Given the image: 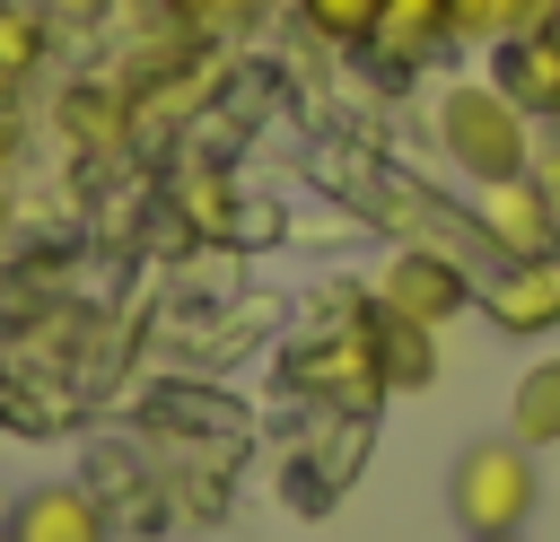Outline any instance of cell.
I'll return each mask as SVG.
<instances>
[{
  "label": "cell",
  "instance_id": "1",
  "mask_svg": "<svg viewBox=\"0 0 560 542\" xmlns=\"http://www.w3.org/2000/svg\"><path fill=\"white\" fill-rule=\"evenodd\" d=\"M438 140H446V157H455L472 184H490V175H525V166H534V114H525L499 79H464V87H446V105H438Z\"/></svg>",
  "mask_w": 560,
  "mask_h": 542
},
{
  "label": "cell",
  "instance_id": "2",
  "mask_svg": "<svg viewBox=\"0 0 560 542\" xmlns=\"http://www.w3.org/2000/svg\"><path fill=\"white\" fill-rule=\"evenodd\" d=\"M525 455H534L525 437H499V446H464L455 455L446 498H455V525L464 533H516L534 516V463Z\"/></svg>",
  "mask_w": 560,
  "mask_h": 542
},
{
  "label": "cell",
  "instance_id": "3",
  "mask_svg": "<svg viewBox=\"0 0 560 542\" xmlns=\"http://www.w3.org/2000/svg\"><path fill=\"white\" fill-rule=\"evenodd\" d=\"M472 227H481V245H490V254H508V262H525V254H551V245H560V227H551V201H542L534 166H525V175H490V184H481V201H472Z\"/></svg>",
  "mask_w": 560,
  "mask_h": 542
},
{
  "label": "cell",
  "instance_id": "4",
  "mask_svg": "<svg viewBox=\"0 0 560 542\" xmlns=\"http://www.w3.org/2000/svg\"><path fill=\"white\" fill-rule=\"evenodd\" d=\"M376 297H385V315H402V323H446V315L472 297V280L455 271V254L411 245V254H394V262H385Z\"/></svg>",
  "mask_w": 560,
  "mask_h": 542
},
{
  "label": "cell",
  "instance_id": "5",
  "mask_svg": "<svg viewBox=\"0 0 560 542\" xmlns=\"http://www.w3.org/2000/svg\"><path fill=\"white\" fill-rule=\"evenodd\" d=\"M481 306H490L499 332H551V323H560V245L508 262V271L481 288Z\"/></svg>",
  "mask_w": 560,
  "mask_h": 542
},
{
  "label": "cell",
  "instance_id": "6",
  "mask_svg": "<svg viewBox=\"0 0 560 542\" xmlns=\"http://www.w3.org/2000/svg\"><path fill=\"white\" fill-rule=\"evenodd\" d=\"M499 87H508L525 114H551V105H560V44H551L542 26L499 35Z\"/></svg>",
  "mask_w": 560,
  "mask_h": 542
},
{
  "label": "cell",
  "instance_id": "7",
  "mask_svg": "<svg viewBox=\"0 0 560 542\" xmlns=\"http://www.w3.org/2000/svg\"><path fill=\"white\" fill-rule=\"evenodd\" d=\"M385 61H420V52H438V44H455V26H446V0H385V17H376V35H368Z\"/></svg>",
  "mask_w": 560,
  "mask_h": 542
},
{
  "label": "cell",
  "instance_id": "8",
  "mask_svg": "<svg viewBox=\"0 0 560 542\" xmlns=\"http://www.w3.org/2000/svg\"><path fill=\"white\" fill-rule=\"evenodd\" d=\"M9 542H105V516L79 498V490H35L18 507V533Z\"/></svg>",
  "mask_w": 560,
  "mask_h": 542
},
{
  "label": "cell",
  "instance_id": "9",
  "mask_svg": "<svg viewBox=\"0 0 560 542\" xmlns=\"http://www.w3.org/2000/svg\"><path fill=\"white\" fill-rule=\"evenodd\" d=\"M516 437L525 446H560V358L525 367V385H516Z\"/></svg>",
  "mask_w": 560,
  "mask_h": 542
},
{
  "label": "cell",
  "instance_id": "10",
  "mask_svg": "<svg viewBox=\"0 0 560 542\" xmlns=\"http://www.w3.org/2000/svg\"><path fill=\"white\" fill-rule=\"evenodd\" d=\"M44 44H52V26H44V9L35 0H0V70L26 87L35 79V61H44Z\"/></svg>",
  "mask_w": 560,
  "mask_h": 542
},
{
  "label": "cell",
  "instance_id": "11",
  "mask_svg": "<svg viewBox=\"0 0 560 542\" xmlns=\"http://www.w3.org/2000/svg\"><path fill=\"white\" fill-rule=\"evenodd\" d=\"M534 9L542 0H446V26H455V44H499V35L534 26Z\"/></svg>",
  "mask_w": 560,
  "mask_h": 542
},
{
  "label": "cell",
  "instance_id": "12",
  "mask_svg": "<svg viewBox=\"0 0 560 542\" xmlns=\"http://www.w3.org/2000/svg\"><path fill=\"white\" fill-rule=\"evenodd\" d=\"M61 122H70L79 149H114V140H122V96H105V87H70Z\"/></svg>",
  "mask_w": 560,
  "mask_h": 542
},
{
  "label": "cell",
  "instance_id": "13",
  "mask_svg": "<svg viewBox=\"0 0 560 542\" xmlns=\"http://www.w3.org/2000/svg\"><path fill=\"white\" fill-rule=\"evenodd\" d=\"M298 17H306L324 44H368L376 17H385V0H298Z\"/></svg>",
  "mask_w": 560,
  "mask_h": 542
},
{
  "label": "cell",
  "instance_id": "14",
  "mask_svg": "<svg viewBox=\"0 0 560 542\" xmlns=\"http://www.w3.org/2000/svg\"><path fill=\"white\" fill-rule=\"evenodd\" d=\"M175 17H192V26H245V17H262L271 0H166Z\"/></svg>",
  "mask_w": 560,
  "mask_h": 542
},
{
  "label": "cell",
  "instance_id": "15",
  "mask_svg": "<svg viewBox=\"0 0 560 542\" xmlns=\"http://www.w3.org/2000/svg\"><path fill=\"white\" fill-rule=\"evenodd\" d=\"M534 184H542V201H551V227H560V140H551V149H534Z\"/></svg>",
  "mask_w": 560,
  "mask_h": 542
},
{
  "label": "cell",
  "instance_id": "16",
  "mask_svg": "<svg viewBox=\"0 0 560 542\" xmlns=\"http://www.w3.org/2000/svg\"><path fill=\"white\" fill-rule=\"evenodd\" d=\"M9 157H18V122L0 114V184H9Z\"/></svg>",
  "mask_w": 560,
  "mask_h": 542
},
{
  "label": "cell",
  "instance_id": "17",
  "mask_svg": "<svg viewBox=\"0 0 560 542\" xmlns=\"http://www.w3.org/2000/svg\"><path fill=\"white\" fill-rule=\"evenodd\" d=\"M44 9H61V17H96L105 0H44Z\"/></svg>",
  "mask_w": 560,
  "mask_h": 542
},
{
  "label": "cell",
  "instance_id": "18",
  "mask_svg": "<svg viewBox=\"0 0 560 542\" xmlns=\"http://www.w3.org/2000/svg\"><path fill=\"white\" fill-rule=\"evenodd\" d=\"M472 542H516V533H472Z\"/></svg>",
  "mask_w": 560,
  "mask_h": 542
},
{
  "label": "cell",
  "instance_id": "19",
  "mask_svg": "<svg viewBox=\"0 0 560 542\" xmlns=\"http://www.w3.org/2000/svg\"><path fill=\"white\" fill-rule=\"evenodd\" d=\"M542 122H551V140H560V105H551V114H542Z\"/></svg>",
  "mask_w": 560,
  "mask_h": 542
}]
</instances>
